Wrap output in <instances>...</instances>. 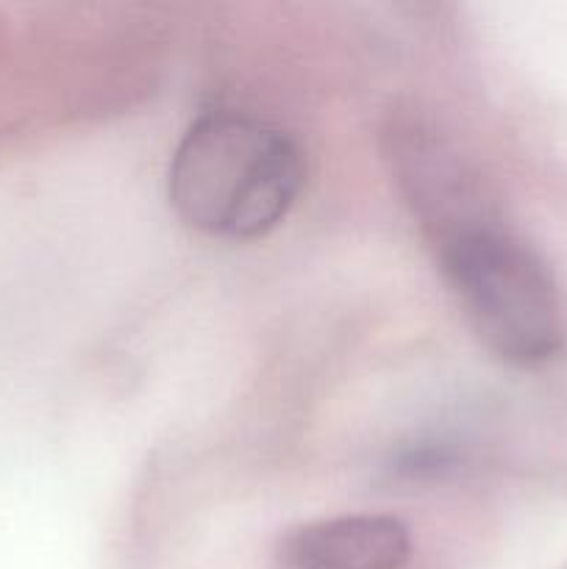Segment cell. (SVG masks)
I'll return each mask as SVG.
<instances>
[{"mask_svg": "<svg viewBox=\"0 0 567 569\" xmlns=\"http://www.w3.org/2000/svg\"><path fill=\"white\" fill-rule=\"evenodd\" d=\"M300 187L298 144L281 128L242 111L203 114L172 153V209L211 237H261L287 217Z\"/></svg>", "mask_w": 567, "mask_h": 569, "instance_id": "1", "label": "cell"}, {"mask_svg": "<svg viewBox=\"0 0 567 569\" xmlns=\"http://www.w3.org/2000/svg\"><path fill=\"white\" fill-rule=\"evenodd\" d=\"M442 272L484 348L511 367H539L565 339L548 267L493 214L437 242Z\"/></svg>", "mask_w": 567, "mask_h": 569, "instance_id": "2", "label": "cell"}, {"mask_svg": "<svg viewBox=\"0 0 567 569\" xmlns=\"http://www.w3.org/2000/svg\"><path fill=\"white\" fill-rule=\"evenodd\" d=\"M411 556L409 528L395 517L350 515L309 522L284 537V569H404Z\"/></svg>", "mask_w": 567, "mask_h": 569, "instance_id": "3", "label": "cell"}]
</instances>
